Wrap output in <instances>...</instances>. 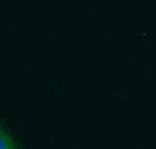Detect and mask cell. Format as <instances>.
<instances>
[{"instance_id":"cell-1","label":"cell","mask_w":156,"mask_h":149,"mask_svg":"<svg viewBox=\"0 0 156 149\" xmlns=\"http://www.w3.org/2000/svg\"><path fill=\"white\" fill-rule=\"evenodd\" d=\"M1 149H18L11 135L3 126L1 128Z\"/></svg>"}]
</instances>
